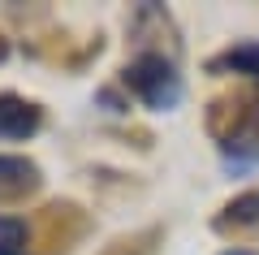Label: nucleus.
Listing matches in <instances>:
<instances>
[{
	"instance_id": "f257e3e1",
	"label": "nucleus",
	"mask_w": 259,
	"mask_h": 255,
	"mask_svg": "<svg viewBox=\"0 0 259 255\" xmlns=\"http://www.w3.org/2000/svg\"><path fill=\"white\" fill-rule=\"evenodd\" d=\"M207 130L225 152H246L250 160H259V87L212 100Z\"/></svg>"
},
{
	"instance_id": "f03ea898",
	"label": "nucleus",
	"mask_w": 259,
	"mask_h": 255,
	"mask_svg": "<svg viewBox=\"0 0 259 255\" xmlns=\"http://www.w3.org/2000/svg\"><path fill=\"white\" fill-rule=\"evenodd\" d=\"M121 82L156 113L177 108V100H182V74H177L173 56H164V52H139L125 65Z\"/></svg>"
},
{
	"instance_id": "7ed1b4c3",
	"label": "nucleus",
	"mask_w": 259,
	"mask_h": 255,
	"mask_svg": "<svg viewBox=\"0 0 259 255\" xmlns=\"http://www.w3.org/2000/svg\"><path fill=\"white\" fill-rule=\"evenodd\" d=\"M82 234H87V216H82L78 203H48V208L30 221V246H44L39 255H69V246Z\"/></svg>"
},
{
	"instance_id": "20e7f679",
	"label": "nucleus",
	"mask_w": 259,
	"mask_h": 255,
	"mask_svg": "<svg viewBox=\"0 0 259 255\" xmlns=\"http://www.w3.org/2000/svg\"><path fill=\"white\" fill-rule=\"evenodd\" d=\"M44 121L39 104L22 100V95H0V143H22L30 138Z\"/></svg>"
},
{
	"instance_id": "39448f33",
	"label": "nucleus",
	"mask_w": 259,
	"mask_h": 255,
	"mask_svg": "<svg viewBox=\"0 0 259 255\" xmlns=\"http://www.w3.org/2000/svg\"><path fill=\"white\" fill-rule=\"evenodd\" d=\"M39 191V164L26 156H0V203H18Z\"/></svg>"
},
{
	"instance_id": "423d86ee",
	"label": "nucleus",
	"mask_w": 259,
	"mask_h": 255,
	"mask_svg": "<svg viewBox=\"0 0 259 255\" xmlns=\"http://www.w3.org/2000/svg\"><path fill=\"white\" fill-rule=\"evenodd\" d=\"M212 74H259V44H238L229 52L212 56Z\"/></svg>"
},
{
	"instance_id": "0eeeda50",
	"label": "nucleus",
	"mask_w": 259,
	"mask_h": 255,
	"mask_svg": "<svg viewBox=\"0 0 259 255\" xmlns=\"http://www.w3.org/2000/svg\"><path fill=\"white\" fill-rule=\"evenodd\" d=\"M160 229L151 225V229H139V234H125V238H112L108 246H104L100 255H151L156 251V242H160Z\"/></svg>"
},
{
	"instance_id": "6e6552de",
	"label": "nucleus",
	"mask_w": 259,
	"mask_h": 255,
	"mask_svg": "<svg viewBox=\"0 0 259 255\" xmlns=\"http://www.w3.org/2000/svg\"><path fill=\"white\" fill-rule=\"evenodd\" d=\"M0 255H30V225L22 216H0Z\"/></svg>"
},
{
	"instance_id": "1a4fd4ad",
	"label": "nucleus",
	"mask_w": 259,
	"mask_h": 255,
	"mask_svg": "<svg viewBox=\"0 0 259 255\" xmlns=\"http://www.w3.org/2000/svg\"><path fill=\"white\" fill-rule=\"evenodd\" d=\"M225 255H255V251H242V246H233V251H225Z\"/></svg>"
}]
</instances>
